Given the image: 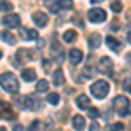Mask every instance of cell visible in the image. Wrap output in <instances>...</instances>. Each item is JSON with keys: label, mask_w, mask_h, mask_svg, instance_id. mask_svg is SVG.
Returning <instances> with one entry per match:
<instances>
[{"label": "cell", "mask_w": 131, "mask_h": 131, "mask_svg": "<svg viewBox=\"0 0 131 131\" xmlns=\"http://www.w3.org/2000/svg\"><path fill=\"white\" fill-rule=\"evenodd\" d=\"M21 75H23V79H25L26 82H33L35 79H37V73H35L33 68H25V70L21 72Z\"/></svg>", "instance_id": "cell-15"}, {"label": "cell", "mask_w": 131, "mask_h": 131, "mask_svg": "<svg viewBox=\"0 0 131 131\" xmlns=\"http://www.w3.org/2000/svg\"><path fill=\"white\" fill-rule=\"evenodd\" d=\"M52 84L54 86H63L65 84V75H63V70H54V73H52Z\"/></svg>", "instance_id": "cell-10"}, {"label": "cell", "mask_w": 131, "mask_h": 131, "mask_svg": "<svg viewBox=\"0 0 131 131\" xmlns=\"http://www.w3.org/2000/svg\"><path fill=\"white\" fill-rule=\"evenodd\" d=\"M122 89L126 91V93H131V79H124V82H122Z\"/></svg>", "instance_id": "cell-28"}, {"label": "cell", "mask_w": 131, "mask_h": 131, "mask_svg": "<svg viewBox=\"0 0 131 131\" xmlns=\"http://www.w3.org/2000/svg\"><path fill=\"white\" fill-rule=\"evenodd\" d=\"M128 61H131V54H128Z\"/></svg>", "instance_id": "cell-34"}, {"label": "cell", "mask_w": 131, "mask_h": 131, "mask_svg": "<svg viewBox=\"0 0 131 131\" xmlns=\"http://www.w3.org/2000/svg\"><path fill=\"white\" fill-rule=\"evenodd\" d=\"M56 131H61V129H56Z\"/></svg>", "instance_id": "cell-37"}, {"label": "cell", "mask_w": 131, "mask_h": 131, "mask_svg": "<svg viewBox=\"0 0 131 131\" xmlns=\"http://www.w3.org/2000/svg\"><path fill=\"white\" fill-rule=\"evenodd\" d=\"M39 128H40V121H33L30 124V131H37Z\"/></svg>", "instance_id": "cell-29"}, {"label": "cell", "mask_w": 131, "mask_h": 131, "mask_svg": "<svg viewBox=\"0 0 131 131\" xmlns=\"http://www.w3.org/2000/svg\"><path fill=\"white\" fill-rule=\"evenodd\" d=\"M0 60H2V52H0Z\"/></svg>", "instance_id": "cell-36"}, {"label": "cell", "mask_w": 131, "mask_h": 131, "mask_svg": "<svg viewBox=\"0 0 131 131\" xmlns=\"http://www.w3.org/2000/svg\"><path fill=\"white\" fill-rule=\"evenodd\" d=\"M91 4H100V2H103V0H89Z\"/></svg>", "instance_id": "cell-32"}, {"label": "cell", "mask_w": 131, "mask_h": 131, "mask_svg": "<svg viewBox=\"0 0 131 131\" xmlns=\"http://www.w3.org/2000/svg\"><path fill=\"white\" fill-rule=\"evenodd\" d=\"M88 19L91 23H103V21H107V12L100 7H94V9L88 10Z\"/></svg>", "instance_id": "cell-5"}, {"label": "cell", "mask_w": 131, "mask_h": 131, "mask_svg": "<svg viewBox=\"0 0 131 131\" xmlns=\"http://www.w3.org/2000/svg\"><path fill=\"white\" fill-rule=\"evenodd\" d=\"M75 103H77L79 108H88V107H91L89 105L91 101H89V98H88L86 94H79V96L75 98Z\"/></svg>", "instance_id": "cell-14"}, {"label": "cell", "mask_w": 131, "mask_h": 131, "mask_svg": "<svg viewBox=\"0 0 131 131\" xmlns=\"http://www.w3.org/2000/svg\"><path fill=\"white\" fill-rule=\"evenodd\" d=\"M88 114H89V117H93V119L100 117V110L96 107H88Z\"/></svg>", "instance_id": "cell-26"}, {"label": "cell", "mask_w": 131, "mask_h": 131, "mask_svg": "<svg viewBox=\"0 0 131 131\" xmlns=\"http://www.w3.org/2000/svg\"><path fill=\"white\" fill-rule=\"evenodd\" d=\"M100 70H101V73H105V75H108V77L114 75V61H112L108 56H101Z\"/></svg>", "instance_id": "cell-6"}, {"label": "cell", "mask_w": 131, "mask_h": 131, "mask_svg": "<svg viewBox=\"0 0 131 131\" xmlns=\"http://www.w3.org/2000/svg\"><path fill=\"white\" fill-rule=\"evenodd\" d=\"M0 10H12V4L9 0H0Z\"/></svg>", "instance_id": "cell-25"}, {"label": "cell", "mask_w": 131, "mask_h": 131, "mask_svg": "<svg viewBox=\"0 0 131 131\" xmlns=\"http://www.w3.org/2000/svg\"><path fill=\"white\" fill-rule=\"evenodd\" d=\"M2 23H4V26H7V28H18L21 23V18L18 14H5L4 18H2Z\"/></svg>", "instance_id": "cell-7"}, {"label": "cell", "mask_w": 131, "mask_h": 131, "mask_svg": "<svg viewBox=\"0 0 131 131\" xmlns=\"http://www.w3.org/2000/svg\"><path fill=\"white\" fill-rule=\"evenodd\" d=\"M12 131H23V126H19V124H14V126H12Z\"/></svg>", "instance_id": "cell-31"}, {"label": "cell", "mask_w": 131, "mask_h": 131, "mask_svg": "<svg viewBox=\"0 0 131 131\" xmlns=\"http://www.w3.org/2000/svg\"><path fill=\"white\" fill-rule=\"evenodd\" d=\"M47 89H49V82L46 81V79L39 81L37 86H35V91H37V93H47Z\"/></svg>", "instance_id": "cell-18"}, {"label": "cell", "mask_w": 131, "mask_h": 131, "mask_svg": "<svg viewBox=\"0 0 131 131\" xmlns=\"http://www.w3.org/2000/svg\"><path fill=\"white\" fill-rule=\"evenodd\" d=\"M47 101H49L51 105H58V103H60V96H58L56 93H49V94H47Z\"/></svg>", "instance_id": "cell-23"}, {"label": "cell", "mask_w": 131, "mask_h": 131, "mask_svg": "<svg viewBox=\"0 0 131 131\" xmlns=\"http://www.w3.org/2000/svg\"><path fill=\"white\" fill-rule=\"evenodd\" d=\"M0 86L7 93H18L19 91V81L12 72H5L0 75Z\"/></svg>", "instance_id": "cell-1"}, {"label": "cell", "mask_w": 131, "mask_h": 131, "mask_svg": "<svg viewBox=\"0 0 131 131\" xmlns=\"http://www.w3.org/2000/svg\"><path fill=\"white\" fill-rule=\"evenodd\" d=\"M25 107H26V108H31V110H35V108L40 107V103L37 101L35 96H26V98H25Z\"/></svg>", "instance_id": "cell-16"}, {"label": "cell", "mask_w": 131, "mask_h": 131, "mask_svg": "<svg viewBox=\"0 0 131 131\" xmlns=\"http://www.w3.org/2000/svg\"><path fill=\"white\" fill-rule=\"evenodd\" d=\"M58 4H60V9H72L73 7V0H58Z\"/></svg>", "instance_id": "cell-22"}, {"label": "cell", "mask_w": 131, "mask_h": 131, "mask_svg": "<svg viewBox=\"0 0 131 131\" xmlns=\"http://www.w3.org/2000/svg\"><path fill=\"white\" fill-rule=\"evenodd\" d=\"M46 9L52 12V14H56V12H60V4H58V0H46Z\"/></svg>", "instance_id": "cell-17"}, {"label": "cell", "mask_w": 131, "mask_h": 131, "mask_svg": "<svg viewBox=\"0 0 131 131\" xmlns=\"http://www.w3.org/2000/svg\"><path fill=\"white\" fill-rule=\"evenodd\" d=\"M0 131H7V129H5V128H0Z\"/></svg>", "instance_id": "cell-35"}, {"label": "cell", "mask_w": 131, "mask_h": 131, "mask_svg": "<svg viewBox=\"0 0 131 131\" xmlns=\"http://www.w3.org/2000/svg\"><path fill=\"white\" fill-rule=\"evenodd\" d=\"M108 91H110V86L107 81H96L91 84V94L98 100H103L108 94Z\"/></svg>", "instance_id": "cell-3"}, {"label": "cell", "mask_w": 131, "mask_h": 131, "mask_svg": "<svg viewBox=\"0 0 131 131\" xmlns=\"http://www.w3.org/2000/svg\"><path fill=\"white\" fill-rule=\"evenodd\" d=\"M31 19H33V23L37 25V26H46L47 23H49V18H47V14L46 12H42V10H35L33 14H31Z\"/></svg>", "instance_id": "cell-8"}, {"label": "cell", "mask_w": 131, "mask_h": 131, "mask_svg": "<svg viewBox=\"0 0 131 131\" xmlns=\"http://www.w3.org/2000/svg\"><path fill=\"white\" fill-rule=\"evenodd\" d=\"M122 129H124V124L122 122H115V124H110L107 128V131H122Z\"/></svg>", "instance_id": "cell-24"}, {"label": "cell", "mask_w": 131, "mask_h": 131, "mask_svg": "<svg viewBox=\"0 0 131 131\" xmlns=\"http://www.w3.org/2000/svg\"><path fill=\"white\" fill-rule=\"evenodd\" d=\"M112 10H114V12H121L122 10V4L121 2H119V0H115V2H112Z\"/></svg>", "instance_id": "cell-27"}, {"label": "cell", "mask_w": 131, "mask_h": 131, "mask_svg": "<svg viewBox=\"0 0 131 131\" xmlns=\"http://www.w3.org/2000/svg\"><path fill=\"white\" fill-rule=\"evenodd\" d=\"M128 40H129V44H131V31H128Z\"/></svg>", "instance_id": "cell-33"}, {"label": "cell", "mask_w": 131, "mask_h": 131, "mask_svg": "<svg viewBox=\"0 0 131 131\" xmlns=\"http://www.w3.org/2000/svg\"><path fill=\"white\" fill-rule=\"evenodd\" d=\"M75 39H77V31L75 30H67L63 33V40L65 42H73Z\"/></svg>", "instance_id": "cell-21"}, {"label": "cell", "mask_w": 131, "mask_h": 131, "mask_svg": "<svg viewBox=\"0 0 131 131\" xmlns=\"http://www.w3.org/2000/svg\"><path fill=\"white\" fill-rule=\"evenodd\" d=\"M72 126H73L77 131H82V129H84V126H86L84 117H82V115H73V119H72Z\"/></svg>", "instance_id": "cell-13"}, {"label": "cell", "mask_w": 131, "mask_h": 131, "mask_svg": "<svg viewBox=\"0 0 131 131\" xmlns=\"http://www.w3.org/2000/svg\"><path fill=\"white\" fill-rule=\"evenodd\" d=\"M0 39L4 42H7V44H14V42H16V37H14L10 31H0Z\"/></svg>", "instance_id": "cell-19"}, {"label": "cell", "mask_w": 131, "mask_h": 131, "mask_svg": "<svg viewBox=\"0 0 131 131\" xmlns=\"http://www.w3.org/2000/svg\"><path fill=\"white\" fill-rule=\"evenodd\" d=\"M23 35H25L28 40H37V39H39L37 30H31V28H25V30H23Z\"/></svg>", "instance_id": "cell-20"}, {"label": "cell", "mask_w": 131, "mask_h": 131, "mask_svg": "<svg viewBox=\"0 0 131 131\" xmlns=\"http://www.w3.org/2000/svg\"><path fill=\"white\" fill-rule=\"evenodd\" d=\"M114 108H115V112H117L121 117H126V115L131 114V103L126 96L119 94V96L114 98Z\"/></svg>", "instance_id": "cell-2"}, {"label": "cell", "mask_w": 131, "mask_h": 131, "mask_svg": "<svg viewBox=\"0 0 131 131\" xmlns=\"http://www.w3.org/2000/svg\"><path fill=\"white\" fill-rule=\"evenodd\" d=\"M105 42H107V46H108L112 51H121V47H122V44L117 40V39H114L112 35H108V37L105 39Z\"/></svg>", "instance_id": "cell-11"}, {"label": "cell", "mask_w": 131, "mask_h": 131, "mask_svg": "<svg viewBox=\"0 0 131 131\" xmlns=\"http://www.w3.org/2000/svg\"><path fill=\"white\" fill-rule=\"evenodd\" d=\"M89 131H100V124H98V122H91L89 124Z\"/></svg>", "instance_id": "cell-30"}, {"label": "cell", "mask_w": 131, "mask_h": 131, "mask_svg": "<svg viewBox=\"0 0 131 131\" xmlns=\"http://www.w3.org/2000/svg\"><path fill=\"white\" fill-rule=\"evenodd\" d=\"M88 44H89L91 49H96V47L101 44V35H98V33H93V35H89V37H88Z\"/></svg>", "instance_id": "cell-12"}, {"label": "cell", "mask_w": 131, "mask_h": 131, "mask_svg": "<svg viewBox=\"0 0 131 131\" xmlns=\"http://www.w3.org/2000/svg\"><path fill=\"white\" fill-rule=\"evenodd\" d=\"M0 119H4V121L16 119V112L10 107V103H7V101H0Z\"/></svg>", "instance_id": "cell-4"}, {"label": "cell", "mask_w": 131, "mask_h": 131, "mask_svg": "<svg viewBox=\"0 0 131 131\" xmlns=\"http://www.w3.org/2000/svg\"><path fill=\"white\" fill-rule=\"evenodd\" d=\"M68 60H70L72 65H79L82 61V51L81 49H70L68 52Z\"/></svg>", "instance_id": "cell-9"}]
</instances>
